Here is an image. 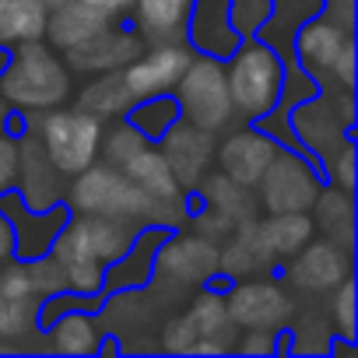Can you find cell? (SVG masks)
<instances>
[{
	"instance_id": "6da1fadb",
	"label": "cell",
	"mask_w": 358,
	"mask_h": 358,
	"mask_svg": "<svg viewBox=\"0 0 358 358\" xmlns=\"http://www.w3.org/2000/svg\"><path fill=\"white\" fill-rule=\"evenodd\" d=\"M78 215H102L120 222H144V225H179L187 218V201L172 197L158 201L144 194L134 179L116 165H88L74 176L71 204Z\"/></svg>"
},
{
	"instance_id": "7a4b0ae2",
	"label": "cell",
	"mask_w": 358,
	"mask_h": 358,
	"mask_svg": "<svg viewBox=\"0 0 358 358\" xmlns=\"http://www.w3.org/2000/svg\"><path fill=\"white\" fill-rule=\"evenodd\" d=\"M0 95L11 109L46 113L53 106H64V99L71 95V74L64 60L39 39L15 43L0 67Z\"/></svg>"
},
{
	"instance_id": "3957f363",
	"label": "cell",
	"mask_w": 358,
	"mask_h": 358,
	"mask_svg": "<svg viewBox=\"0 0 358 358\" xmlns=\"http://www.w3.org/2000/svg\"><path fill=\"white\" fill-rule=\"evenodd\" d=\"M225 81H229V95H232V109L243 120L257 123L260 116L274 113L285 95V67L278 60V50H271L260 39L239 43L229 53Z\"/></svg>"
},
{
	"instance_id": "277c9868",
	"label": "cell",
	"mask_w": 358,
	"mask_h": 358,
	"mask_svg": "<svg viewBox=\"0 0 358 358\" xmlns=\"http://www.w3.org/2000/svg\"><path fill=\"white\" fill-rule=\"evenodd\" d=\"M36 141L43 144L46 158L60 169V176H78L81 169H88L99 151H102V120L92 116L88 109H46V116H39L32 123Z\"/></svg>"
},
{
	"instance_id": "5b68a950",
	"label": "cell",
	"mask_w": 358,
	"mask_h": 358,
	"mask_svg": "<svg viewBox=\"0 0 358 358\" xmlns=\"http://www.w3.org/2000/svg\"><path fill=\"white\" fill-rule=\"evenodd\" d=\"M176 102H179V116L197 123L208 134H218L232 123L236 109H232V95H229V81H225V67L215 57H190L187 71L176 81Z\"/></svg>"
},
{
	"instance_id": "8992f818",
	"label": "cell",
	"mask_w": 358,
	"mask_h": 358,
	"mask_svg": "<svg viewBox=\"0 0 358 358\" xmlns=\"http://www.w3.org/2000/svg\"><path fill=\"white\" fill-rule=\"evenodd\" d=\"M137 236L134 222H120V218H102V215H81V218H67L64 229L57 232L50 257L57 264H71V260H92V264H116L130 243Z\"/></svg>"
},
{
	"instance_id": "52a82bcc",
	"label": "cell",
	"mask_w": 358,
	"mask_h": 358,
	"mask_svg": "<svg viewBox=\"0 0 358 358\" xmlns=\"http://www.w3.org/2000/svg\"><path fill=\"white\" fill-rule=\"evenodd\" d=\"M260 204L278 215V211H306L313 208L316 194H320V179L313 172V165L302 155L281 151L271 158V165L260 176Z\"/></svg>"
},
{
	"instance_id": "ba28073f",
	"label": "cell",
	"mask_w": 358,
	"mask_h": 358,
	"mask_svg": "<svg viewBox=\"0 0 358 358\" xmlns=\"http://www.w3.org/2000/svg\"><path fill=\"white\" fill-rule=\"evenodd\" d=\"M0 211L8 215L11 222V232H15V253H22V260H36V257H46L57 232L64 229V222L71 218V208L67 204H50V208H29L22 201L18 190H8L0 194Z\"/></svg>"
},
{
	"instance_id": "9c48e42d",
	"label": "cell",
	"mask_w": 358,
	"mask_h": 358,
	"mask_svg": "<svg viewBox=\"0 0 358 358\" xmlns=\"http://www.w3.org/2000/svg\"><path fill=\"white\" fill-rule=\"evenodd\" d=\"M218 246L201 232L187 236H165L155 253V274L176 285H204L218 274Z\"/></svg>"
},
{
	"instance_id": "30bf717a",
	"label": "cell",
	"mask_w": 358,
	"mask_h": 358,
	"mask_svg": "<svg viewBox=\"0 0 358 358\" xmlns=\"http://www.w3.org/2000/svg\"><path fill=\"white\" fill-rule=\"evenodd\" d=\"M158 151L165 155L179 190H197V183L208 176L211 162H215V137L208 130H201L197 123L179 116L162 137H158Z\"/></svg>"
},
{
	"instance_id": "8fae6325",
	"label": "cell",
	"mask_w": 358,
	"mask_h": 358,
	"mask_svg": "<svg viewBox=\"0 0 358 358\" xmlns=\"http://www.w3.org/2000/svg\"><path fill=\"white\" fill-rule=\"evenodd\" d=\"M225 309L232 316L236 327L243 330H271L278 334L288 316H292V295L274 285V281H239L229 299H225Z\"/></svg>"
},
{
	"instance_id": "7c38bea8",
	"label": "cell",
	"mask_w": 358,
	"mask_h": 358,
	"mask_svg": "<svg viewBox=\"0 0 358 358\" xmlns=\"http://www.w3.org/2000/svg\"><path fill=\"white\" fill-rule=\"evenodd\" d=\"M194 50L187 43H162L151 46L148 53H137L130 64H123V81L130 88L134 99H148V95H165L176 88L179 74L187 71Z\"/></svg>"
},
{
	"instance_id": "4fadbf2b",
	"label": "cell",
	"mask_w": 358,
	"mask_h": 358,
	"mask_svg": "<svg viewBox=\"0 0 358 358\" xmlns=\"http://www.w3.org/2000/svg\"><path fill=\"white\" fill-rule=\"evenodd\" d=\"M288 260V281L306 292H330L351 274V250H344L334 239H309Z\"/></svg>"
},
{
	"instance_id": "5bb4252c",
	"label": "cell",
	"mask_w": 358,
	"mask_h": 358,
	"mask_svg": "<svg viewBox=\"0 0 358 358\" xmlns=\"http://www.w3.org/2000/svg\"><path fill=\"white\" fill-rule=\"evenodd\" d=\"M187 46L215 60H225L239 46V29L232 25V0H194Z\"/></svg>"
},
{
	"instance_id": "9a60e30c",
	"label": "cell",
	"mask_w": 358,
	"mask_h": 358,
	"mask_svg": "<svg viewBox=\"0 0 358 358\" xmlns=\"http://www.w3.org/2000/svg\"><path fill=\"white\" fill-rule=\"evenodd\" d=\"M274 155H278V141L271 134H260V130H239L218 148L222 172L243 187L260 183V176H264V169L271 165Z\"/></svg>"
},
{
	"instance_id": "2e32d148",
	"label": "cell",
	"mask_w": 358,
	"mask_h": 358,
	"mask_svg": "<svg viewBox=\"0 0 358 358\" xmlns=\"http://www.w3.org/2000/svg\"><path fill=\"white\" fill-rule=\"evenodd\" d=\"M313 232H316V222L306 218V211H278L264 222L253 218V243L267 264H278L299 253L313 239Z\"/></svg>"
},
{
	"instance_id": "e0dca14e",
	"label": "cell",
	"mask_w": 358,
	"mask_h": 358,
	"mask_svg": "<svg viewBox=\"0 0 358 358\" xmlns=\"http://www.w3.org/2000/svg\"><path fill=\"white\" fill-rule=\"evenodd\" d=\"M351 39V29H344L341 22L334 18H313L309 25H299L295 32V57L299 64L306 67V74L316 81V78H327L341 46Z\"/></svg>"
},
{
	"instance_id": "ac0fdd59",
	"label": "cell",
	"mask_w": 358,
	"mask_h": 358,
	"mask_svg": "<svg viewBox=\"0 0 358 358\" xmlns=\"http://www.w3.org/2000/svg\"><path fill=\"white\" fill-rule=\"evenodd\" d=\"M67 53V64L85 71V74H102V71H116L123 64H130L137 53H141V36L127 32V29H102L95 39L74 46V50H64Z\"/></svg>"
},
{
	"instance_id": "d6986e66",
	"label": "cell",
	"mask_w": 358,
	"mask_h": 358,
	"mask_svg": "<svg viewBox=\"0 0 358 358\" xmlns=\"http://www.w3.org/2000/svg\"><path fill=\"white\" fill-rule=\"evenodd\" d=\"M50 11L53 15L46 18V36L57 50H74L113 25V18L106 11L92 8L88 0H64V4H57Z\"/></svg>"
},
{
	"instance_id": "ffe728a7",
	"label": "cell",
	"mask_w": 358,
	"mask_h": 358,
	"mask_svg": "<svg viewBox=\"0 0 358 358\" xmlns=\"http://www.w3.org/2000/svg\"><path fill=\"white\" fill-rule=\"evenodd\" d=\"M162 239H165V229H162V225L137 229L130 250H127L116 264H109L113 271L102 278V288H123V292L141 288V285L155 274V253H158Z\"/></svg>"
},
{
	"instance_id": "44dd1931",
	"label": "cell",
	"mask_w": 358,
	"mask_h": 358,
	"mask_svg": "<svg viewBox=\"0 0 358 358\" xmlns=\"http://www.w3.org/2000/svg\"><path fill=\"white\" fill-rule=\"evenodd\" d=\"M194 0H134L137 32L151 46L162 43H187V18Z\"/></svg>"
},
{
	"instance_id": "7402d4cb",
	"label": "cell",
	"mask_w": 358,
	"mask_h": 358,
	"mask_svg": "<svg viewBox=\"0 0 358 358\" xmlns=\"http://www.w3.org/2000/svg\"><path fill=\"white\" fill-rule=\"evenodd\" d=\"M194 330H197V344L194 351L201 355H218V351H229L232 348V334H236V323L225 309V299L215 295V292H204L190 309H187Z\"/></svg>"
},
{
	"instance_id": "603a6c76",
	"label": "cell",
	"mask_w": 358,
	"mask_h": 358,
	"mask_svg": "<svg viewBox=\"0 0 358 358\" xmlns=\"http://www.w3.org/2000/svg\"><path fill=\"white\" fill-rule=\"evenodd\" d=\"M120 169L134 179V183H137L144 194H151V197H158V201L183 197V190H179V183H176V176H172L165 155H162L158 148H151V144L137 148Z\"/></svg>"
},
{
	"instance_id": "cb8c5ba5",
	"label": "cell",
	"mask_w": 358,
	"mask_h": 358,
	"mask_svg": "<svg viewBox=\"0 0 358 358\" xmlns=\"http://www.w3.org/2000/svg\"><path fill=\"white\" fill-rule=\"evenodd\" d=\"M46 18L50 8L39 4V0H0V50L29 39H43Z\"/></svg>"
},
{
	"instance_id": "d4e9b609",
	"label": "cell",
	"mask_w": 358,
	"mask_h": 358,
	"mask_svg": "<svg viewBox=\"0 0 358 358\" xmlns=\"http://www.w3.org/2000/svg\"><path fill=\"white\" fill-rule=\"evenodd\" d=\"M197 187H201L208 208L222 211L229 222L239 225V222H253V218H257V204H253V197H250L253 187L236 183V179H229L225 172H218V176H204Z\"/></svg>"
},
{
	"instance_id": "484cf974",
	"label": "cell",
	"mask_w": 358,
	"mask_h": 358,
	"mask_svg": "<svg viewBox=\"0 0 358 358\" xmlns=\"http://www.w3.org/2000/svg\"><path fill=\"white\" fill-rule=\"evenodd\" d=\"M137 99L130 95L127 81L120 71H102L85 92H81V109H88L92 116H120L134 106Z\"/></svg>"
},
{
	"instance_id": "4316f807",
	"label": "cell",
	"mask_w": 358,
	"mask_h": 358,
	"mask_svg": "<svg viewBox=\"0 0 358 358\" xmlns=\"http://www.w3.org/2000/svg\"><path fill=\"white\" fill-rule=\"evenodd\" d=\"M50 330H53V334H50L53 351H64V355H92V351H99V327H95L92 316L81 313V309H74V313H57Z\"/></svg>"
},
{
	"instance_id": "83f0119b",
	"label": "cell",
	"mask_w": 358,
	"mask_h": 358,
	"mask_svg": "<svg viewBox=\"0 0 358 358\" xmlns=\"http://www.w3.org/2000/svg\"><path fill=\"white\" fill-rule=\"evenodd\" d=\"M316 215H320V229L327 232V239L341 243L344 250H351L355 243V232H351V218H355V208H351V190H341V187H330L323 194H316Z\"/></svg>"
},
{
	"instance_id": "f1b7e54d",
	"label": "cell",
	"mask_w": 358,
	"mask_h": 358,
	"mask_svg": "<svg viewBox=\"0 0 358 358\" xmlns=\"http://www.w3.org/2000/svg\"><path fill=\"white\" fill-rule=\"evenodd\" d=\"M130 127H137L148 141H158L176 120H179V102L165 95H148V99H137L130 109Z\"/></svg>"
},
{
	"instance_id": "f546056e",
	"label": "cell",
	"mask_w": 358,
	"mask_h": 358,
	"mask_svg": "<svg viewBox=\"0 0 358 358\" xmlns=\"http://www.w3.org/2000/svg\"><path fill=\"white\" fill-rule=\"evenodd\" d=\"M144 144H148V137H144L137 127L127 123V127H120V130H113V134L106 137V162L120 169V165H123L137 148H144Z\"/></svg>"
},
{
	"instance_id": "4dcf8cb0",
	"label": "cell",
	"mask_w": 358,
	"mask_h": 358,
	"mask_svg": "<svg viewBox=\"0 0 358 358\" xmlns=\"http://www.w3.org/2000/svg\"><path fill=\"white\" fill-rule=\"evenodd\" d=\"M323 169L330 172V179L341 190H355V144L351 141H337V151L327 155Z\"/></svg>"
},
{
	"instance_id": "1f68e13d",
	"label": "cell",
	"mask_w": 358,
	"mask_h": 358,
	"mask_svg": "<svg viewBox=\"0 0 358 358\" xmlns=\"http://www.w3.org/2000/svg\"><path fill=\"white\" fill-rule=\"evenodd\" d=\"M337 295H334V320H337V330L344 341H355V281L351 274L344 281L334 285Z\"/></svg>"
},
{
	"instance_id": "d6a6232c",
	"label": "cell",
	"mask_w": 358,
	"mask_h": 358,
	"mask_svg": "<svg viewBox=\"0 0 358 358\" xmlns=\"http://www.w3.org/2000/svg\"><path fill=\"white\" fill-rule=\"evenodd\" d=\"M0 295L11 299V302H18V299H36V281H32L29 260L11 264L4 274H0Z\"/></svg>"
},
{
	"instance_id": "836d02e7",
	"label": "cell",
	"mask_w": 358,
	"mask_h": 358,
	"mask_svg": "<svg viewBox=\"0 0 358 358\" xmlns=\"http://www.w3.org/2000/svg\"><path fill=\"white\" fill-rule=\"evenodd\" d=\"M18 165H22V148L15 134L0 130V194L18 187Z\"/></svg>"
},
{
	"instance_id": "e575fe53",
	"label": "cell",
	"mask_w": 358,
	"mask_h": 358,
	"mask_svg": "<svg viewBox=\"0 0 358 358\" xmlns=\"http://www.w3.org/2000/svg\"><path fill=\"white\" fill-rule=\"evenodd\" d=\"M194 344H197V330H194V323H190L187 313L179 316V320H172V323L165 327V334H162V348H165V351L187 355V351H194Z\"/></svg>"
},
{
	"instance_id": "d590c367",
	"label": "cell",
	"mask_w": 358,
	"mask_h": 358,
	"mask_svg": "<svg viewBox=\"0 0 358 358\" xmlns=\"http://www.w3.org/2000/svg\"><path fill=\"white\" fill-rule=\"evenodd\" d=\"M232 229H236V222H229V218H225L222 211H215V208L201 211V218H197V232L208 236V239H215V243H222Z\"/></svg>"
},
{
	"instance_id": "8d00e7d4",
	"label": "cell",
	"mask_w": 358,
	"mask_h": 358,
	"mask_svg": "<svg viewBox=\"0 0 358 358\" xmlns=\"http://www.w3.org/2000/svg\"><path fill=\"white\" fill-rule=\"evenodd\" d=\"M330 78H337L341 88H351L355 85V39H348L341 46V53H337V60L330 67Z\"/></svg>"
},
{
	"instance_id": "74e56055",
	"label": "cell",
	"mask_w": 358,
	"mask_h": 358,
	"mask_svg": "<svg viewBox=\"0 0 358 358\" xmlns=\"http://www.w3.org/2000/svg\"><path fill=\"white\" fill-rule=\"evenodd\" d=\"M232 348H239V351H274L278 344H274V334L271 330H246V337L239 341V344H232Z\"/></svg>"
},
{
	"instance_id": "f35d334b",
	"label": "cell",
	"mask_w": 358,
	"mask_h": 358,
	"mask_svg": "<svg viewBox=\"0 0 358 358\" xmlns=\"http://www.w3.org/2000/svg\"><path fill=\"white\" fill-rule=\"evenodd\" d=\"M15 253V232H11V222H8V215L0 211V260H8Z\"/></svg>"
},
{
	"instance_id": "ab89813d",
	"label": "cell",
	"mask_w": 358,
	"mask_h": 358,
	"mask_svg": "<svg viewBox=\"0 0 358 358\" xmlns=\"http://www.w3.org/2000/svg\"><path fill=\"white\" fill-rule=\"evenodd\" d=\"M88 4L99 8V11H106L109 18H116V15H123V11L134 8V0H88Z\"/></svg>"
},
{
	"instance_id": "60d3db41",
	"label": "cell",
	"mask_w": 358,
	"mask_h": 358,
	"mask_svg": "<svg viewBox=\"0 0 358 358\" xmlns=\"http://www.w3.org/2000/svg\"><path fill=\"white\" fill-rule=\"evenodd\" d=\"M8 123H11V106H8L4 95H0V130H8Z\"/></svg>"
},
{
	"instance_id": "b9f144b4",
	"label": "cell",
	"mask_w": 358,
	"mask_h": 358,
	"mask_svg": "<svg viewBox=\"0 0 358 358\" xmlns=\"http://www.w3.org/2000/svg\"><path fill=\"white\" fill-rule=\"evenodd\" d=\"M39 4H46V8H57V4H64V0H39Z\"/></svg>"
},
{
	"instance_id": "7bdbcfd3",
	"label": "cell",
	"mask_w": 358,
	"mask_h": 358,
	"mask_svg": "<svg viewBox=\"0 0 358 358\" xmlns=\"http://www.w3.org/2000/svg\"><path fill=\"white\" fill-rule=\"evenodd\" d=\"M4 302H8V299H4V295H0V313H4Z\"/></svg>"
}]
</instances>
